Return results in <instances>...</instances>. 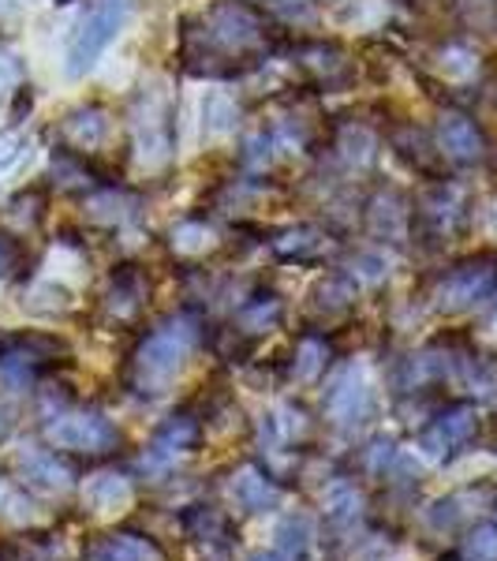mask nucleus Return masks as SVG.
Wrapping results in <instances>:
<instances>
[{"instance_id": "f257e3e1", "label": "nucleus", "mask_w": 497, "mask_h": 561, "mask_svg": "<svg viewBox=\"0 0 497 561\" xmlns=\"http://www.w3.org/2000/svg\"><path fill=\"white\" fill-rule=\"evenodd\" d=\"M195 345V325L184 319L165 322L161 330H153L147 341L135 352V375H139L142 393H161L176 378V370L184 367L187 352Z\"/></svg>"}, {"instance_id": "f03ea898", "label": "nucleus", "mask_w": 497, "mask_h": 561, "mask_svg": "<svg viewBox=\"0 0 497 561\" xmlns=\"http://www.w3.org/2000/svg\"><path fill=\"white\" fill-rule=\"evenodd\" d=\"M128 8H131V0H102V4L79 23V31L71 34V45H68V76L71 79L97 65L105 45L120 34L124 20H128Z\"/></svg>"}, {"instance_id": "7ed1b4c3", "label": "nucleus", "mask_w": 497, "mask_h": 561, "mask_svg": "<svg viewBox=\"0 0 497 561\" xmlns=\"http://www.w3.org/2000/svg\"><path fill=\"white\" fill-rule=\"evenodd\" d=\"M478 438V415L472 404H453V409H446L441 415H434V420L423 427L419 434V446L423 454L430 460H438V465H446V460H453L464 454L467 446Z\"/></svg>"}, {"instance_id": "20e7f679", "label": "nucleus", "mask_w": 497, "mask_h": 561, "mask_svg": "<svg viewBox=\"0 0 497 561\" xmlns=\"http://www.w3.org/2000/svg\"><path fill=\"white\" fill-rule=\"evenodd\" d=\"M49 442H57L65 449H83V454H108V449L120 446V431L97 412L60 415L49 427Z\"/></svg>"}, {"instance_id": "39448f33", "label": "nucleus", "mask_w": 497, "mask_h": 561, "mask_svg": "<svg viewBox=\"0 0 497 561\" xmlns=\"http://www.w3.org/2000/svg\"><path fill=\"white\" fill-rule=\"evenodd\" d=\"M490 285H494V270L486 262H467V266H456L441 277L434 300H438L441 311H464V307L483 300L490 293Z\"/></svg>"}, {"instance_id": "423d86ee", "label": "nucleus", "mask_w": 497, "mask_h": 561, "mask_svg": "<svg viewBox=\"0 0 497 561\" xmlns=\"http://www.w3.org/2000/svg\"><path fill=\"white\" fill-rule=\"evenodd\" d=\"M438 142L446 150V158H453L456 165H472V161L483 158L486 150V139H483V128L464 113H449L438 128Z\"/></svg>"}, {"instance_id": "0eeeda50", "label": "nucleus", "mask_w": 497, "mask_h": 561, "mask_svg": "<svg viewBox=\"0 0 497 561\" xmlns=\"http://www.w3.org/2000/svg\"><path fill=\"white\" fill-rule=\"evenodd\" d=\"M325 409L337 423H359L370 409V393L367 386L359 382L356 370H345V375L337 378V382L330 386V393H325Z\"/></svg>"}, {"instance_id": "6e6552de", "label": "nucleus", "mask_w": 497, "mask_h": 561, "mask_svg": "<svg viewBox=\"0 0 497 561\" xmlns=\"http://www.w3.org/2000/svg\"><path fill=\"white\" fill-rule=\"evenodd\" d=\"M90 561H165V550L158 539L139 536V531H116L97 542Z\"/></svg>"}, {"instance_id": "1a4fd4ad", "label": "nucleus", "mask_w": 497, "mask_h": 561, "mask_svg": "<svg viewBox=\"0 0 497 561\" xmlns=\"http://www.w3.org/2000/svg\"><path fill=\"white\" fill-rule=\"evenodd\" d=\"M232 494H236V502L247 513H269L281 502V491L274 486V479L255 472V468H243V472L232 479Z\"/></svg>"}, {"instance_id": "9d476101", "label": "nucleus", "mask_w": 497, "mask_h": 561, "mask_svg": "<svg viewBox=\"0 0 497 561\" xmlns=\"http://www.w3.org/2000/svg\"><path fill=\"white\" fill-rule=\"evenodd\" d=\"M198 438H203L198 420L187 412H180V415H169V420L158 427V434H153V449H158V454H192L198 446Z\"/></svg>"}, {"instance_id": "9b49d317", "label": "nucleus", "mask_w": 497, "mask_h": 561, "mask_svg": "<svg viewBox=\"0 0 497 561\" xmlns=\"http://www.w3.org/2000/svg\"><path fill=\"white\" fill-rule=\"evenodd\" d=\"M23 472L34 486H45V491H65L68 486V468L60 465L57 454H31L23 457Z\"/></svg>"}, {"instance_id": "f8f14e48", "label": "nucleus", "mask_w": 497, "mask_h": 561, "mask_svg": "<svg viewBox=\"0 0 497 561\" xmlns=\"http://www.w3.org/2000/svg\"><path fill=\"white\" fill-rule=\"evenodd\" d=\"M184 524H187V531H192L195 539H203V542H221V547H224L229 536H232L229 520H224L217 510H206V505H195V510H187Z\"/></svg>"}, {"instance_id": "ddd939ff", "label": "nucleus", "mask_w": 497, "mask_h": 561, "mask_svg": "<svg viewBox=\"0 0 497 561\" xmlns=\"http://www.w3.org/2000/svg\"><path fill=\"white\" fill-rule=\"evenodd\" d=\"M472 491H475V486H467V491H460V494L441 497V502L430 510V524H434V528L449 531V528H456V524H464L467 517H472V510H483V505H467Z\"/></svg>"}, {"instance_id": "4468645a", "label": "nucleus", "mask_w": 497, "mask_h": 561, "mask_svg": "<svg viewBox=\"0 0 497 561\" xmlns=\"http://www.w3.org/2000/svg\"><path fill=\"white\" fill-rule=\"evenodd\" d=\"M86 497L94 510H116V505H124L131 497V486L120 476H102L86 486Z\"/></svg>"}, {"instance_id": "2eb2a0df", "label": "nucleus", "mask_w": 497, "mask_h": 561, "mask_svg": "<svg viewBox=\"0 0 497 561\" xmlns=\"http://www.w3.org/2000/svg\"><path fill=\"white\" fill-rule=\"evenodd\" d=\"M460 561H497V528L494 524H475L467 531L464 547H460Z\"/></svg>"}, {"instance_id": "dca6fc26", "label": "nucleus", "mask_w": 497, "mask_h": 561, "mask_svg": "<svg viewBox=\"0 0 497 561\" xmlns=\"http://www.w3.org/2000/svg\"><path fill=\"white\" fill-rule=\"evenodd\" d=\"M325 341L319 337H303L300 341V352H296V375L303 378V382H311V378H319L325 370Z\"/></svg>"}, {"instance_id": "f3484780", "label": "nucleus", "mask_w": 497, "mask_h": 561, "mask_svg": "<svg viewBox=\"0 0 497 561\" xmlns=\"http://www.w3.org/2000/svg\"><path fill=\"white\" fill-rule=\"evenodd\" d=\"M203 116H206V131H213V135L236 128V105H232L224 94H210V98H206Z\"/></svg>"}, {"instance_id": "a211bd4d", "label": "nucleus", "mask_w": 497, "mask_h": 561, "mask_svg": "<svg viewBox=\"0 0 497 561\" xmlns=\"http://www.w3.org/2000/svg\"><path fill=\"white\" fill-rule=\"evenodd\" d=\"M68 135L79 142V147H94V142H102V135H105V121L97 113H79L68 121Z\"/></svg>"}, {"instance_id": "6ab92c4d", "label": "nucleus", "mask_w": 497, "mask_h": 561, "mask_svg": "<svg viewBox=\"0 0 497 561\" xmlns=\"http://www.w3.org/2000/svg\"><path fill=\"white\" fill-rule=\"evenodd\" d=\"M210 240H213V232L198 221H187V225H180V229H173L176 251H203V248H210Z\"/></svg>"}, {"instance_id": "aec40b11", "label": "nucleus", "mask_w": 497, "mask_h": 561, "mask_svg": "<svg viewBox=\"0 0 497 561\" xmlns=\"http://www.w3.org/2000/svg\"><path fill=\"white\" fill-rule=\"evenodd\" d=\"M277 539H281V547L288 550V554H303L307 539H311V528H307L303 517H288L281 528H277Z\"/></svg>"}, {"instance_id": "412c9836", "label": "nucleus", "mask_w": 497, "mask_h": 561, "mask_svg": "<svg viewBox=\"0 0 497 561\" xmlns=\"http://www.w3.org/2000/svg\"><path fill=\"white\" fill-rule=\"evenodd\" d=\"M23 150H26L23 131H0V173H4V169H12L15 161L23 158Z\"/></svg>"}, {"instance_id": "4be33fe9", "label": "nucleus", "mask_w": 497, "mask_h": 561, "mask_svg": "<svg viewBox=\"0 0 497 561\" xmlns=\"http://www.w3.org/2000/svg\"><path fill=\"white\" fill-rule=\"evenodd\" d=\"M285 240H292V243H277V255L281 259H296V255H307V251L319 248V240H314L311 229H296V232H288Z\"/></svg>"}, {"instance_id": "5701e85b", "label": "nucleus", "mask_w": 497, "mask_h": 561, "mask_svg": "<svg viewBox=\"0 0 497 561\" xmlns=\"http://www.w3.org/2000/svg\"><path fill=\"white\" fill-rule=\"evenodd\" d=\"M390 460H393V442L390 438H378L374 446H370V454H367L370 472H385V468H390Z\"/></svg>"}, {"instance_id": "b1692460", "label": "nucleus", "mask_w": 497, "mask_h": 561, "mask_svg": "<svg viewBox=\"0 0 497 561\" xmlns=\"http://www.w3.org/2000/svg\"><path fill=\"white\" fill-rule=\"evenodd\" d=\"M330 513H333L337 520L356 517V513H359V497H356V491H348V486H345V497H333V502H330Z\"/></svg>"}, {"instance_id": "393cba45", "label": "nucleus", "mask_w": 497, "mask_h": 561, "mask_svg": "<svg viewBox=\"0 0 497 561\" xmlns=\"http://www.w3.org/2000/svg\"><path fill=\"white\" fill-rule=\"evenodd\" d=\"M12 262H15V251L8 248L4 240H0V277H8V270H12Z\"/></svg>"}, {"instance_id": "a878e982", "label": "nucleus", "mask_w": 497, "mask_h": 561, "mask_svg": "<svg viewBox=\"0 0 497 561\" xmlns=\"http://www.w3.org/2000/svg\"><path fill=\"white\" fill-rule=\"evenodd\" d=\"M247 561H281L277 554H269V550H255V554H251Z\"/></svg>"}, {"instance_id": "bb28decb", "label": "nucleus", "mask_w": 497, "mask_h": 561, "mask_svg": "<svg viewBox=\"0 0 497 561\" xmlns=\"http://www.w3.org/2000/svg\"><path fill=\"white\" fill-rule=\"evenodd\" d=\"M0 561H15V554L8 547H0Z\"/></svg>"}, {"instance_id": "cd10ccee", "label": "nucleus", "mask_w": 497, "mask_h": 561, "mask_svg": "<svg viewBox=\"0 0 497 561\" xmlns=\"http://www.w3.org/2000/svg\"><path fill=\"white\" fill-rule=\"evenodd\" d=\"M4 431H8V423H4V415H0V438H4Z\"/></svg>"}]
</instances>
